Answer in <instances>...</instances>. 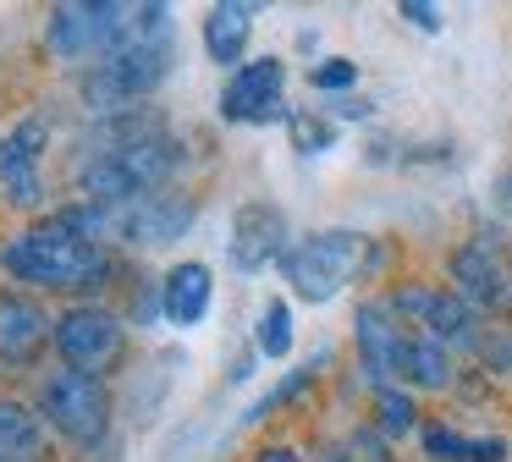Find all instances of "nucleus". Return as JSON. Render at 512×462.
<instances>
[{
	"instance_id": "nucleus-1",
	"label": "nucleus",
	"mask_w": 512,
	"mask_h": 462,
	"mask_svg": "<svg viewBox=\"0 0 512 462\" xmlns=\"http://www.w3.org/2000/svg\"><path fill=\"white\" fill-rule=\"evenodd\" d=\"M0 270L12 275V281L34 286V292H56V297H72V303H89V292H100L116 275V259H111V248L78 237L50 209L45 220H34V226H23L17 237L0 242Z\"/></svg>"
},
{
	"instance_id": "nucleus-2",
	"label": "nucleus",
	"mask_w": 512,
	"mask_h": 462,
	"mask_svg": "<svg viewBox=\"0 0 512 462\" xmlns=\"http://www.w3.org/2000/svg\"><path fill=\"white\" fill-rule=\"evenodd\" d=\"M391 253L380 248L369 231H353V226H325V231H309L287 248L281 259V281L298 303H336L353 281H375L386 270Z\"/></svg>"
},
{
	"instance_id": "nucleus-3",
	"label": "nucleus",
	"mask_w": 512,
	"mask_h": 462,
	"mask_svg": "<svg viewBox=\"0 0 512 462\" xmlns=\"http://www.w3.org/2000/svg\"><path fill=\"white\" fill-rule=\"evenodd\" d=\"M39 418H45V429L56 440H67V446L89 451L105 446L111 440V418H116V391L111 380H100V374H83V369H50L45 380H39V396H34Z\"/></svg>"
},
{
	"instance_id": "nucleus-4",
	"label": "nucleus",
	"mask_w": 512,
	"mask_h": 462,
	"mask_svg": "<svg viewBox=\"0 0 512 462\" xmlns=\"http://www.w3.org/2000/svg\"><path fill=\"white\" fill-rule=\"evenodd\" d=\"M133 11L127 0H61L50 6V22H45V50L67 66H94L105 55H116L133 33Z\"/></svg>"
},
{
	"instance_id": "nucleus-5",
	"label": "nucleus",
	"mask_w": 512,
	"mask_h": 462,
	"mask_svg": "<svg viewBox=\"0 0 512 462\" xmlns=\"http://www.w3.org/2000/svg\"><path fill=\"white\" fill-rule=\"evenodd\" d=\"M386 303L408 330H419V336L441 341V347H452V352H468V358H474L479 336H485V325H490V319L479 314V308H468L452 286H435V281H397L386 292Z\"/></svg>"
},
{
	"instance_id": "nucleus-6",
	"label": "nucleus",
	"mask_w": 512,
	"mask_h": 462,
	"mask_svg": "<svg viewBox=\"0 0 512 462\" xmlns=\"http://www.w3.org/2000/svg\"><path fill=\"white\" fill-rule=\"evenodd\" d=\"M127 352V319L105 303H67L56 314V358L67 369H83V374H100L111 380V369L122 363Z\"/></svg>"
},
{
	"instance_id": "nucleus-7",
	"label": "nucleus",
	"mask_w": 512,
	"mask_h": 462,
	"mask_svg": "<svg viewBox=\"0 0 512 462\" xmlns=\"http://www.w3.org/2000/svg\"><path fill=\"white\" fill-rule=\"evenodd\" d=\"M446 286L463 297L468 308H479L485 319H501L512 308V259L496 237L474 231L468 242H457L446 253Z\"/></svg>"
},
{
	"instance_id": "nucleus-8",
	"label": "nucleus",
	"mask_w": 512,
	"mask_h": 462,
	"mask_svg": "<svg viewBox=\"0 0 512 462\" xmlns=\"http://www.w3.org/2000/svg\"><path fill=\"white\" fill-rule=\"evenodd\" d=\"M45 149H50V121L23 116L0 132V198L23 215H39L50 204L45 187Z\"/></svg>"
},
{
	"instance_id": "nucleus-9",
	"label": "nucleus",
	"mask_w": 512,
	"mask_h": 462,
	"mask_svg": "<svg viewBox=\"0 0 512 462\" xmlns=\"http://www.w3.org/2000/svg\"><path fill=\"white\" fill-rule=\"evenodd\" d=\"M215 110H221V121H232V127H270V121L287 127L292 121L287 61H281V55H254L248 66H237V72L226 77Z\"/></svg>"
},
{
	"instance_id": "nucleus-10",
	"label": "nucleus",
	"mask_w": 512,
	"mask_h": 462,
	"mask_svg": "<svg viewBox=\"0 0 512 462\" xmlns=\"http://www.w3.org/2000/svg\"><path fill=\"white\" fill-rule=\"evenodd\" d=\"M292 242L298 237H292L287 209L270 204V198H248V204H237L232 231H226V259H232L237 275H259V270H270V264L281 270Z\"/></svg>"
},
{
	"instance_id": "nucleus-11",
	"label": "nucleus",
	"mask_w": 512,
	"mask_h": 462,
	"mask_svg": "<svg viewBox=\"0 0 512 462\" xmlns=\"http://www.w3.org/2000/svg\"><path fill=\"white\" fill-rule=\"evenodd\" d=\"M122 215V242L127 248H171L193 231L199 220V198L188 187H160L149 198H133V204L116 209Z\"/></svg>"
},
{
	"instance_id": "nucleus-12",
	"label": "nucleus",
	"mask_w": 512,
	"mask_h": 462,
	"mask_svg": "<svg viewBox=\"0 0 512 462\" xmlns=\"http://www.w3.org/2000/svg\"><path fill=\"white\" fill-rule=\"evenodd\" d=\"M45 347H56V314L39 297L0 286V369H34Z\"/></svg>"
},
{
	"instance_id": "nucleus-13",
	"label": "nucleus",
	"mask_w": 512,
	"mask_h": 462,
	"mask_svg": "<svg viewBox=\"0 0 512 462\" xmlns=\"http://www.w3.org/2000/svg\"><path fill=\"white\" fill-rule=\"evenodd\" d=\"M402 336H408V325H402V319L391 314L386 292H380V297H364V303L353 308V352H358V380H364L369 391L391 385V369H397V347H402Z\"/></svg>"
},
{
	"instance_id": "nucleus-14",
	"label": "nucleus",
	"mask_w": 512,
	"mask_h": 462,
	"mask_svg": "<svg viewBox=\"0 0 512 462\" xmlns=\"http://www.w3.org/2000/svg\"><path fill=\"white\" fill-rule=\"evenodd\" d=\"M254 17H259V6H248V0H221V6L204 11L199 44L226 77H232L237 66L254 61V55H248V44H254Z\"/></svg>"
},
{
	"instance_id": "nucleus-15",
	"label": "nucleus",
	"mask_w": 512,
	"mask_h": 462,
	"mask_svg": "<svg viewBox=\"0 0 512 462\" xmlns=\"http://www.w3.org/2000/svg\"><path fill=\"white\" fill-rule=\"evenodd\" d=\"M210 303H215V270L204 259H177L160 281V308H166V325L177 330H193L210 319Z\"/></svg>"
},
{
	"instance_id": "nucleus-16",
	"label": "nucleus",
	"mask_w": 512,
	"mask_h": 462,
	"mask_svg": "<svg viewBox=\"0 0 512 462\" xmlns=\"http://www.w3.org/2000/svg\"><path fill=\"white\" fill-rule=\"evenodd\" d=\"M391 385H408L413 396H430V391H452L457 385V352L441 347V341L408 330L397 347V369H391Z\"/></svg>"
},
{
	"instance_id": "nucleus-17",
	"label": "nucleus",
	"mask_w": 512,
	"mask_h": 462,
	"mask_svg": "<svg viewBox=\"0 0 512 462\" xmlns=\"http://www.w3.org/2000/svg\"><path fill=\"white\" fill-rule=\"evenodd\" d=\"M419 446L430 462H507L512 457V446L501 435H463L452 424H424Z\"/></svg>"
},
{
	"instance_id": "nucleus-18",
	"label": "nucleus",
	"mask_w": 512,
	"mask_h": 462,
	"mask_svg": "<svg viewBox=\"0 0 512 462\" xmlns=\"http://www.w3.org/2000/svg\"><path fill=\"white\" fill-rule=\"evenodd\" d=\"M50 429L39 418V407L17 402V396H0V457H17V462H39Z\"/></svg>"
},
{
	"instance_id": "nucleus-19",
	"label": "nucleus",
	"mask_w": 512,
	"mask_h": 462,
	"mask_svg": "<svg viewBox=\"0 0 512 462\" xmlns=\"http://www.w3.org/2000/svg\"><path fill=\"white\" fill-rule=\"evenodd\" d=\"M292 341H298L292 303H287V297H265L259 314H254V352L265 363H281V358H292Z\"/></svg>"
},
{
	"instance_id": "nucleus-20",
	"label": "nucleus",
	"mask_w": 512,
	"mask_h": 462,
	"mask_svg": "<svg viewBox=\"0 0 512 462\" xmlns=\"http://www.w3.org/2000/svg\"><path fill=\"white\" fill-rule=\"evenodd\" d=\"M369 424L380 429L386 440H402V435H419V396L408 385H380L369 391Z\"/></svg>"
},
{
	"instance_id": "nucleus-21",
	"label": "nucleus",
	"mask_w": 512,
	"mask_h": 462,
	"mask_svg": "<svg viewBox=\"0 0 512 462\" xmlns=\"http://www.w3.org/2000/svg\"><path fill=\"white\" fill-rule=\"evenodd\" d=\"M325 358H331V352H320V358H309L303 369H292L287 380L276 385V391H265V396H259V402L248 407V424H265V418H276L281 407H292L298 396H309L314 385H320V374H325Z\"/></svg>"
},
{
	"instance_id": "nucleus-22",
	"label": "nucleus",
	"mask_w": 512,
	"mask_h": 462,
	"mask_svg": "<svg viewBox=\"0 0 512 462\" xmlns=\"http://www.w3.org/2000/svg\"><path fill=\"white\" fill-rule=\"evenodd\" d=\"M287 132H292V149L298 154H331L336 149V121L325 116V110H292V121H287Z\"/></svg>"
},
{
	"instance_id": "nucleus-23",
	"label": "nucleus",
	"mask_w": 512,
	"mask_h": 462,
	"mask_svg": "<svg viewBox=\"0 0 512 462\" xmlns=\"http://www.w3.org/2000/svg\"><path fill=\"white\" fill-rule=\"evenodd\" d=\"M309 83H314V94L342 99V94L358 88V61H347V55H325V61L309 66Z\"/></svg>"
},
{
	"instance_id": "nucleus-24",
	"label": "nucleus",
	"mask_w": 512,
	"mask_h": 462,
	"mask_svg": "<svg viewBox=\"0 0 512 462\" xmlns=\"http://www.w3.org/2000/svg\"><path fill=\"white\" fill-rule=\"evenodd\" d=\"M474 358L485 374H512V319H490L479 347H474Z\"/></svg>"
},
{
	"instance_id": "nucleus-25",
	"label": "nucleus",
	"mask_w": 512,
	"mask_h": 462,
	"mask_svg": "<svg viewBox=\"0 0 512 462\" xmlns=\"http://www.w3.org/2000/svg\"><path fill=\"white\" fill-rule=\"evenodd\" d=\"M397 17L408 22V28H419V33H441L446 28V11L435 6V0H402Z\"/></svg>"
},
{
	"instance_id": "nucleus-26",
	"label": "nucleus",
	"mask_w": 512,
	"mask_h": 462,
	"mask_svg": "<svg viewBox=\"0 0 512 462\" xmlns=\"http://www.w3.org/2000/svg\"><path fill=\"white\" fill-rule=\"evenodd\" d=\"M155 319H166V308H160V281H149L144 292H133V303H127V325L149 330Z\"/></svg>"
},
{
	"instance_id": "nucleus-27",
	"label": "nucleus",
	"mask_w": 512,
	"mask_h": 462,
	"mask_svg": "<svg viewBox=\"0 0 512 462\" xmlns=\"http://www.w3.org/2000/svg\"><path fill=\"white\" fill-rule=\"evenodd\" d=\"M347 446H353V457H358V462H386L391 440L380 435L375 424H358V429H353V440H347Z\"/></svg>"
},
{
	"instance_id": "nucleus-28",
	"label": "nucleus",
	"mask_w": 512,
	"mask_h": 462,
	"mask_svg": "<svg viewBox=\"0 0 512 462\" xmlns=\"http://www.w3.org/2000/svg\"><path fill=\"white\" fill-rule=\"evenodd\" d=\"M320 110L331 121H369V116H375V105H369V99H358V94H342V99H331V105H320Z\"/></svg>"
},
{
	"instance_id": "nucleus-29",
	"label": "nucleus",
	"mask_w": 512,
	"mask_h": 462,
	"mask_svg": "<svg viewBox=\"0 0 512 462\" xmlns=\"http://www.w3.org/2000/svg\"><path fill=\"white\" fill-rule=\"evenodd\" d=\"M254 462H309L298 446H287V440H265V446L254 451Z\"/></svg>"
},
{
	"instance_id": "nucleus-30",
	"label": "nucleus",
	"mask_w": 512,
	"mask_h": 462,
	"mask_svg": "<svg viewBox=\"0 0 512 462\" xmlns=\"http://www.w3.org/2000/svg\"><path fill=\"white\" fill-rule=\"evenodd\" d=\"M309 462H358V457H353V446H347V440H325Z\"/></svg>"
},
{
	"instance_id": "nucleus-31",
	"label": "nucleus",
	"mask_w": 512,
	"mask_h": 462,
	"mask_svg": "<svg viewBox=\"0 0 512 462\" xmlns=\"http://www.w3.org/2000/svg\"><path fill=\"white\" fill-rule=\"evenodd\" d=\"M254 358H259V352H243V358L232 363V385H243L248 374H254Z\"/></svg>"
},
{
	"instance_id": "nucleus-32",
	"label": "nucleus",
	"mask_w": 512,
	"mask_h": 462,
	"mask_svg": "<svg viewBox=\"0 0 512 462\" xmlns=\"http://www.w3.org/2000/svg\"><path fill=\"white\" fill-rule=\"evenodd\" d=\"M0 462H17V457H0Z\"/></svg>"
}]
</instances>
